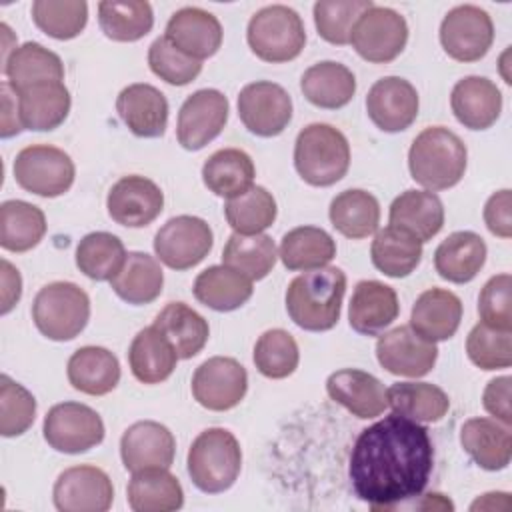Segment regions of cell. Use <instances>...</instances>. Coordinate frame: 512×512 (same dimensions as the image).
<instances>
[{
	"label": "cell",
	"instance_id": "cell-1",
	"mask_svg": "<svg viewBox=\"0 0 512 512\" xmlns=\"http://www.w3.org/2000/svg\"><path fill=\"white\" fill-rule=\"evenodd\" d=\"M434 466L428 430L400 414L364 428L350 454L348 476L354 494L372 510H392L420 496Z\"/></svg>",
	"mask_w": 512,
	"mask_h": 512
},
{
	"label": "cell",
	"instance_id": "cell-2",
	"mask_svg": "<svg viewBox=\"0 0 512 512\" xmlns=\"http://www.w3.org/2000/svg\"><path fill=\"white\" fill-rule=\"evenodd\" d=\"M346 274L336 266L302 272L286 288L290 320L308 332H326L340 320Z\"/></svg>",
	"mask_w": 512,
	"mask_h": 512
},
{
	"label": "cell",
	"instance_id": "cell-3",
	"mask_svg": "<svg viewBox=\"0 0 512 512\" xmlns=\"http://www.w3.org/2000/svg\"><path fill=\"white\" fill-rule=\"evenodd\" d=\"M466 160V144L444 126L424 128L408 150L412 180L430 192L456 186L466 172Z\"/></svg>",
	"mask_w": 512,
	"mask_h": 512
},
{
	"label": "cell",
	"instance_id": "cell-4",
	"mask_svg": "<svg viewBox=\"0 0 512 512\" xmlns=\"http://www.w3.org/2000/svg\"><path fill=\"white\" fill-rule=\"evenodd\" d=\"M294 166L300 178L310 186H332L348 172L350 144L346 136L330 124H308L296 136Z\"/></svg>",
	"mask_w": 512,
	"mask_h": 512
},
{
	"label": "cell",
	"instance_id": "cell-5",
	"mask_svg": "<svg viewBox=\"0 0 512 512\" xmlns=\"http://www.w3.org/2000/svg\"><path fill=\"white\" fill-rule=\"evenodd\" d=\"M188 474L194 486L206 494L228 490L242 468V450L236 436L226 428L200 432L188 450Z\"/></svg>",
	"mask_w": 512,
	"mask_h": 512
},
{
	"label": "cell",
	"instance_id": "cell-6",
	"mask_svg": "<svg viewBox=\"0 0 512 512\" xmlns=\"http://www.w3.org/2000/svg\"><path fill=\"white\" fill-rule=\"evenodd\" d=\"M90 298L74 282H52L38 290L32 320L42 336L56 342L76 338L88 324Z\"/></svg>",
	"mask_w": 512,
	"mask_h": 512
},
{
	"label": "cell",
	"instance_id": "cell-7",
	"mask_svg": "<svg viewBox=\"0 0 512 512\" xmlns=\"http://www.w3.org/2000/svg\"><path fill=\"white\" fill-rule=\"evenodd\" d=\"M246 40L260 60L280 64L300 56L306 44V30L296 10L272 4L250 18Z\"/></svg>",
	"mask_w": 512,
	"mask_h": 512
},
{
	"label": "cell",
	"instance_id": "cell-8",
	"mask_svg": "<svg viewBox=\"0 0 512 512\" xmlns=\"http://www.w3.org/2000/svg\"><path fill=\"white\" fill-rule=\"evenodd\" d=\"M74 176L72 158L62 148L50 144L26 146L14 160V180L18 186L42 198H56L68 192Z\"/></svg>",
	"mask_w": 512,
	"mask_h": 512
},
{
	"label": "cell",
	"instance_id": "cell-9",
	"mask_svg": "<svg viewBox=\"0 0 512 512\" xmlns=\"http://www.w3.org/2000/svg\"><path fill=\"white\" fill-rule=\"evenodd\" d=\"M408 24L404 16L386 6L368 8L352 28V48L372 64H388L404 50Z\"/></svg>",
	"mask_w": 512,
	"mask_h": 512
},
{
	"label": "cell",
	"instance_id": "cell-10",
	"mask_svg": "<svg viewBox=\"0 0 512 512\" xmlns=\"http://www.w3.org/2000/svg\"><path fill=\"white\" fill-rule=\"evenodd\" d=\"M44 440L64 454H80L104 440V422L96 410L80 402H62L44 418Z\"/></svg>",
	"mask_w": 512,
	"mask_h": 512
},
{
	"label": "cell",
	"instance_id": "cell-11",
	"mask_svg": "<svg viewBox=\"0 0 512 512\" xmlns=\"http://www.w3.org/2000/svg\"><path fill=\"white\" fill-rule=\"evenodd\" d=\"M214 234L198 216H174L154 236L158 260L172 270H188L200 264L212 250Z\"/></svg>",
	"mask_w": 512,
	"mask_h": 512
},
{
	"label": "cell",
	"instance_id": "cell-12",
	"mask_svg": "<svg viewBox=\"0 0 512 512\" xmlns=\"http://www.w3.org/2000/svg\"><path fill=\"white\" fill-rule=\"evenodd\" d=\"M494 42V24L486 10L474 4L452 8L440 24V44L458 62H476Z\"/></svg>",
	"mask_w": 512,
	"mask_h": 512
},
{
	"label": "cell",
	"instance_id": "cell-13",
	"mask_svg": "<svg viewBox=\"0 0 512 512\" xmlns=\"http://www.w3.org/2000/svg\"><path fill=\"white\" fill-rule=\"evenodd\" d=\"M238 116L252 134L272 138L290 124L292 98L280 84L258 80L240 90Z\"/></svg>",
	"mask_w": 512,
	"mask_h": 512
},
{
	"label": "cell",
	"instance_id": "cell-14",
	"mask_svg": "<svg viewBox=\"0 0 512 512\" xmlns=\"http://www.w3.org/2000/svg\"><path fill=\"white\" fill-rule=\"evenodd\" d=\"M248 390L246 368L228 356L204 360L192 376L194 400L214 412H224L242 402Z\"/></svg>",
	"mask_w": 512,
	"mask_h": 512
},
{
	"label": "cell",
	"instance_id": "cell-15",
	"mask_svg": "<svg viewBox=\"0 0 512 512\" xmlns=\"http://www.w3.org/2000/svg\"><path fill=\"white\" fill-rule=\"evenodd\" d=\"M228 98L214 88H202L190 94L178 112L176 136L182 148L202 150L226 126Z\"/></svg>",
	"mask_w": 512,
	"mask_h": 512
},
{
	"label": "cell",
	"instance_id": "cell-16",
	"mask_svg": "<svg viewBox=\"0 0 512 512\" xmlns=\"http://www.w3.org/2000/svg\"><path fill=\"white\" fill-rule=\"evenodd\" d=\"M52 496L60 512H106L114 500V486L102 468L80 464L58 476Z\"/></svg>",
	"mask_w": 512,
	"mask_h": 512
},
{
	"label": "cell",
	"instance_id": "cell-17",
	"mask_svg": "<svg viewBox=\"0 0 512 512\" xmlns=\"http://www.w3.org/2000/svg\"><path fill=\"white\" fill-rule=\"evenodd\" d=\"M376 358L394 376L420 378L434 368L438 348L436 342L424 340L410 326H398L378 338Z\"/></svg>",
	"mask_w": 512,
	"mask_h": 512
},
{
	"label": "cell",
	"instance_id": "cell-18",
	"mask_svg": "<svg viewBox=\"0 0 512 512\" xmlns=\"http://www.w3.org/2000/svg\"><path fill=\"white\" fill-rule=\"evenodd\" d=\"M106 208L110 218L128 228H142L154 222L164 208V194L150 178L132 174L112 184Z\"/></svg>",
	"mask_w": 512,
	"mask_h": 512
},
{
	"label": "cell",
	"instance_id": "cell-19",
	"mask_svg": "<svg viewBox=\"0 0 512 512\" xmlns=\"http://www.w3.org/2000/svg\"><path fill=\"white\" fill-rule=\"evenodd\" d=\"M418 106L416 88L400 76L376 80L366 96V112L382 132H402L412 126Z\"/></svg>",
	"mask_w": 512,
	"mask_h": 512
},
{
	"label": "cell",
	"instance_id": "cell-20",
	"mask_svg": "<svg viewBox=\"0 0 512 512\" xmlns=\"http://www.w3.org/2000/svg\"><path fill=\"white\" fill-rule=\"evenodd\" d=\"M176 440L172 432L154 420H140L126 428L120 438V456L126 470L170 468L174 462Z\"/></svg>",
	"mask_w": 512,
	"mask_h": 512
},
{
	"label": "cell",
	"instance_id": "cell-21",
	"mask_svg": "<svg viewBox=\"0 0 512 512\" xmlns=\"http://www.w3.org/2000/svg\"><path fill=\"white\" fill-rule=\"evenodd\" d=\"M164 36L186 56L194 60L210 58L222 46V24L220 20L196 6H186L176 10L168 24Z\"/></svg>",
	"mask_w": 512,
	"mask_h": 512
},
{
	"label": "cell",
	"instance_id": "cell-22",
	"mask_svg": "<svg viewBox=\"0 0 512 512\" xmlns=\"http://www.w3.org/2000/svg\"><path fill=\"white\" fill-rule=\"evenodd\" d=\"M116 112L134 136L160 138L168 124V100L152 84L136 82L116 98Z\"/></svg>",
	"mask_w": 512,
	"mask_h": 512
},
{
	"label": "cell",
	"instance_id": "cell-23",
	"mask_svg": "<svg viewBox=\"0 0 512 512\" xmlns=\"http://www.w3.org/2000/svg\"><path fill=\"white\" fill-rule=\"evenodd\" d=\"M398 312L400 304L392 286L378 280H362L352 292L348 322L358 334L378 336L398 318Z\"/></svg>",
	"mask_w": 512,
	"mask_h": 512
},
{
	"label": "cell",
	"instance_id": "cell-24",
	"mask_svg": "<svg viewBox=\"0 0 512 512\" xmlns=\"http://www.w3.org/2000/svg\"><path fill=\"white\" fill-rule=\"evenodd\" d=\"M326 392L336 404L362 420L380 416L388 406L384 384L376 376L356 368H344L330 374Z\"/></svg>",
	"mask_w": 512,
	"mask_h": 512
},
{
	"label": "cell",
	"instance_id": "cell-25",
	"mask_svg": "<svg viewBox=\"0 0 512 512\" xmlns=\"http://www.w3.org/2000/svg\"><path fill=\"white\" fill-rule=\"evenodd\" d=\"M450 106L464 128L486 130L502 112V94L492 80L484 76H466L454 84Z\"/></svg>",
	"mask_w": 512,
	"mask_h": 512
},
{
	"label": "cell",
	"instance_id": "cell-26",
	"mask_svg": "<svg viewBox=\"0 0 512 512\" xmlns=\"http://www.w3.org/2000/svg\"><path fill=\"white\" fill-rule=\"evenodd\" d=\"M16 98L20 124L26 130H54L66 120L70 112V92L64 86V82H38L18 90Z\"/></svg>",
	"mask_w": 512,
	"mask_h": 512
},
{
	"label": "cell",
	"instance_id": "cell-27",
	"mask_svg": "<svg viewBox=\"0 0 512 512\" xmlns=\"http://www.w3.org/2000/svg\"><path fill=\"white\" fill-rule=\"evenodd\" d=\"M462 320L460 298L444 288H430L422 292L410 314V328L428 342L450 340Z\"/></svg>",
	"mask_w": 512,
	"mask_h": 512
},
{
	"label": "cell",
	"instance_id": "cell-28",
	"mask_svg": "<svg viewBox=\"0 0 512 512\" xmlns=\"http://www.w3.org/2000/svg\"><path fill=\"white\" fill-rule=\"evenodd\" d=\"M464 452L484 470L496 472L510 464L512 436L510 426L490 418H470L460 428Z\"/></svg>",
	"mask_w": 512,
	"mask_h": 512
},
{
	"label": "cell",
	"instance_id": "cell-29",
	"mask_svg": "<svg viewBox=\"0 0 512 512\" xmlns=\"http://www.w3.org/2000/svg\"><path fill=\"white\" fill-rule=\"evenodd\" d=\"M388 220L424 244L442 230L444 206L430 190H406L390 204Z\"/></svg>",
	"mask_w": 512,
	"mask_h": 512
},
{
	"label": "cell",
	"instance_id": "cell-30",
	"mask_svg": "<svg viewBox=\"0 0 512 512\" xmlns=\"http://www.w3.org/2000/svg\"><path fill=\"white\" fill-rule=\"evenodd\" d=\"M486 262V244L484 240L470 230L452 232L434 252V268L440 278L466 284L476 278Z\"/></svg>",
	"mask_w": 512,
	"mask_h": 512
},
{
	"label": "cell",
	"instance_id": "cell-31",
	"mask_svg": "<svg viewBox=\"0 0 512 512\" xmlns=\"http://www.w3.org/2000/svg\"><path fill=\"white\" fill-rule=\"evenodd\" d=\"M128 506L134 512H172L182 508L184 492L168 468L152 466L132 472L126 488Z\"/></svg>",
	"mask_w": 512,
	"mask_h": 512
},
{
	"label": "cell",
	"instance_id": "cell-32",
	"mask_svg": "<svg viewBox=\"0 0 512 512\" xmlns=\"http://www.w3.org/2000/svg\"><path fill=\"white\" fill-rule=\"evenodd\" d=\"M128 362L138 382L160 384L174 372L178 354L168 338L152 324L134 336L128 348Z\"/></svg>",
	"mask_w": 512,
	"mask_h": 512
},
{
	"label": "cell",
	"instance_id": "cell-33",
	"mask_svg": "<svg viewBox=\"0 0 512 512\" xmlns=\"http://www.w3.org/2000/svg\"><path fill=\"white\" fill-rule=\"evenodd\" d=\"M66 374L72 388L90 396H104L116 388L120 364L118 358L102 346H82L70 356Z\"/></svg>",
	"mask_w": 512,
	"mask_h": 512
},
{
	"label": "cell",
	"instance_id": "cell-34",
	"mask_svg": "<svg viewBox=\"0 0 512 512\" xmlns=\"http://www.w3.org/2000/svg\"><path fill=\"white\" fill-rule=\"evenodd\" d=\"M300 90L310 104L326 110H338L352 100L356 92V78L344 64L324 60L302 74Z\"/></svg>",
	"mask_w": 512,
	"mask_h": 512
},
{
	"label": "cell",
	"instance_id": "cell-35",
	"mask_svg": "<svg viewBox=\"0 0 512 512\" xmlns=\"http://www.w3.org/2000/svg\"><path fill=\"white\" fill-rule=\"evenodd\" d=\"M192 292L200 304L216 312H232L250 300L254 288L250 278L220 264L202 270L194 280Z\"/></svg>",
	"mask_w": 512,
	"mask_h": 512
},
{
	"label": "cell",
	"instance_id": "cell-36",
	"mask_svg": "<svg viewBox=\"0 0 512 512\" xmlns=\"http://www.w3.org/2000/svg\"><path fill=\"white\" fill-rule=\"evenodd\" d=\"M256 168L240 148H222L208 156L202 166L204 186L220 198H236L254 186Z\"/></svg>",
	"mask_w": 512,
	"mask_h": 512
},
{
	"label": "cell",
	"instance_id": "cell-37",
	"mask_svg": "<svg viewBox=\"0 0 512 512\" xmlns=\"http://www.w3.org/2000/svg\"><path fill=\"white\" fill-rule=\"evenodd\" d=\"M154 326L174 346L178 358H194L208 342L210 328L204 316L184 302L166 304L154 318Z\"/></svg>",
	"mask_w": 512,
	"mask_h": 512
},
{
	"label": "cell",
	"instance_id": "cell-38",
	"mask_svg": "<svg viewBox=\"0 0 512 512\" xmlns=\"http://www.w3.org/2000/svg\"><path fill=\"white\" fill-rule=\"evenodd\" d=\"M2 74L6 82L18 92L38 82L64 80V64L58 54L44 48L38 42H26L16 46L8 60L2 64Z\"/></svg>",
	"mask_w": 512,
	"mask_h": 512
},
{
	"label": "cell",
	"instance_id": "cell-39",
	"mask_svg": "<svg viewBox=\"0 0 512 512\" xmlns=\"http://www.w3.org/2000/svg\"><path fill=\"white\" fill-rule=\"evenodd\" d=\"M164 286L160 262L146 252H128L124 266L110 280V288L128 304L142 306L154 302Z\"/></svg>",
	"mask_w": 512,
	"mask_h": 512
},
{
	"label": "cell",
	"instance_id": "cell-40",
	"mask_svg": "<svg viewBox=\"0 0 512 512\" xmlns=\"http://www.w3.org/2000/svg\"><path fill=\"white\" fill-rule=\"evenodd\" d=\"M372 264L390 278H404L422 260V242L402 228L386 226L376 232L370 246Z\"/></svg>",
	"mask_w": 512,
	"mask_h": 512
},
{
	"label": "cell",
	"instance_id": "cell-41",
	"mask_svg": "<svg viewBox=\"0 0 512 512\" xmlns=\"http://www.w3.org/2000/svg\"><path fill=\"white\" fill-rule=\"evenodd\" d=\"M386 402L414 422H438L450 408L448 394L430 382H396L386 390Z\"/></svg>",
	"mask_w": 512,
	"mask_h": 512
},
{
	"label": "cell",
	"instance_id": "cell-42",
	"mask_svg": "<svg viewBox=\"0 0 512 512\" xmlns=\"http://www.w3.org/2000/svg\"><path fill=\"white\" fill-rule=\"evenodd\" d=\"M278 256L288 270L324 268L336 256L334 238L316 226H298L282 236Z\"/></svg>",
	"mask_w": 512,
	"mask_h": 512
},
{
	"label": "cell",
	"instance_id": "cell-43",
	"mask_svg": "<svg viewBox=\"0 0 512 512\" xmlns=\"http://www.w3.org/2000/svg\"><path fill=\"white\" fill-rule=\"evenodd\" d=\"M332 226L346 238H368L378 230L380 204L366 190H344L330 202L328 210Z\"/></svg>",
	"mask_w": 512,
	"mask_h": 512
},
{
	"label": "cell",
	"instance_id": "cell-44",
	"mask_svg": "<svg viewBox=\"0 0 512 512\" xmlns=\"http://www.w3.org/2000/svg\"><path fill=\"white\" fill-rule=\"evenodd\" d=\"M46 234L44 212L24 200H6L0 206V246L10 252H28Z\"/></svg>",
	"mask_w": 512,
	"mask_h": 512
},
{
	"label": "cell",
	"instance_id": "cell-45",
	"mask_svg": "<svg viewBox=\"0 0 512 512\" xmlns=\"http://www.w3.org/2000/svg\"><path fill=\"white\" fill-rule=\"evenodd\" d=\"M98 24L114 42H136L152 30L154 12L144 0H104L98 4Z\"/></svg>",
	"mask_w": 512,
	"mask_h": 512
},
{
	"label": "cell",
	"instance_id": "cell-46",
	"mask_svg": "<svg viewBox=\"0 0 512 512\" xmlns=\"http://www.w3.org/2000/svg\"><path fill=\"white\" fill-rule=\"evenodd\" d=\"M122 240L110 232H90L76 246V266L92 280H112L126 262Z\"/></svg>",
	"mask_w": 512,
	"mask_h": 512
},
{
	"label": "cell",
	"instance_id": "cell-47",
	"mask_svg": "<svg viewBox=\"0 0 512 512\" xmlns=\"http://www.w3.org/2000/svg\"><path fill=\"white\" fill-rule=\"evenodd\" d=\"M276 258L274 240L266 234L242 236L234 232L222 250V264L238 270L250 280L266 278L272 272Z\"/></svg>",
	"mask_w": 512,
	"mask_h": 512
},
{
	"label": "cell",
	"instance_id": "cell-48",
	"mask_svg": "<svg viewBox=\"0 0 512 512\" xmlns=\"http://www.w3.org/2000/svg\"><path fill=\"white\" fill-rule=\"evenodd\" d=\"M276 200L274 196L262 188L252 186L244 194L230 198L224 204V214L230 228L242 236L262 234L276 220Z\"/></svg>",
	"mask_w": 512,
	"mask_h": 512
},
{
	"label": "cell",
	"instance_id": "cell-49",
	"mask_svg": "<svg viewBox=\"0 0 512 512\" xmlns=\"http://www.w3.org/2000/svg\"><path fill=\"white\" fill-rule=\"evenodd\" d=\"M32 20L50 38L72 40L86 28L88 4L84 0H36Z\"/></svg>",
	"mask_w": 512,
	"mask_h": 512
},
{
	"label": "cell",
	"instance_id": "cell-50",
	"mask_svg": "<svg viewBox=\"0 0 512 512\" xmlns=\"http://www.w3.org/2000/svg\"><path fill=\"white\" fill-rule=\"evenodd\" d=\"M300 360L294 336L282 328L266 330L254 346V364L266 378L280 380L290 376Z\"/></svg>",
	"mask_w": 512,
	"mask_h": 512
},
{
	"label": "cell",
	"instance_id": "cell-51",
	"mask_svg": "<svg viewBox=\"0 0 512 512\" xmlns=\"http://www.w3.org/2000/svg\"><path fill=\"white\" fill-rule=\"evenodd\" d=\"M372 0H322L314 4V24L320 34L330 44H350L352 28L358 18L372 8Z\"/></svg>",
	"mask_w": 512,
	"mask_h": 512
},
{
	"label": "cell",
	"instance_id": "cell-52",
	"mask_svg": "<svg viewBox=\"0 0 512 512\" xmlns=\"http://www.w3.org/2000/svg\"><path fill=\"white\" fill-rule=\"evenodd\" d=\"M466 354L482 370H500L512 364V332L478 322L466 338Z\"/></svg>",
	"mask_w": 512,
	"mask_h": 512
},
{
	"label": "cell",
	"instance_id": "cell-53",
	"mask_svg": "<svg viewBox=\"0 0 512 512\" xmlns=\"http://www.w3.org/2000/svg\"><path fill=\"white\" fill-rule=\"evenodd\" d=\"M36 416L34 396L10 376H0V434L6 438L24 434Z\"/></svg>",
	"mask_w": 512,
	"mask_h": 512
},
{
	"label": "cell",
	"instance_id": "cell-54",
	"mask_svg": "<svg viewBox=\"0 0 512 512\" xmlns=\"http://www.w3.org/2000/svg\"><path fill=\"white\" fill-rule=\"evenodd\" d=\"M148 66L164 82L172 86L190 84L202 70V62L180 52L166 36L156 38L148 48Z\"/></svg>",
	"mask_w": 512,
	"mask_h": 512
},
{
	"label": "cell",
	"instance_id": "cell-55",
	"mask_svg": "<svg viewBox=\"0 0 512 512\" xmlns=\"http://www.w3.org/2000/svg\"><path fill=\"white\" fill-rule=\"evenodd\" d=\"M510 274L492 276L478 296L480 320L496 330L512 332V312H510Z\"/></svg>",
	"mask_w": 512,
	"mask_h": 512
},
{
	"label": "cell",
	"instance_id": "cell-56",
	"mask_svg": "<svg viewBox=\"0 0 512 512\" xmlns=\"http://www.w3.org/2000/svg\"><path fill=\"white\" fill-rule=\"evenodd\" d=\"M512 194L508 188L494 192L486 206H484V222L488 230L498 238H510L512 236Z\"/></svg>",
	"mask_w": 512,
	"mask_h": 512
},
{
	"label": "cell",
	"instance_id": "cell-57",
	"mask_svg": "<svg viewBox=\"0 0 512 512\" xmlns=\"http://www.w3.org/2000/svg\"><path fill=\"white\" fill-rule=\"evenodd\" d=\"M510 376L494 378L486 384L482 394V404L488 414H492L498 422L510 426L512 414H510Z\"/></svg>",
	"mask_w": 512,
	"mask_h": 512
},
{
	"label": "cell",
	"instance_id": "cell-58",
	"mask_svg": "<svg viewBox=\"0 0 512 512\" xmlns=\"http://www.w3.org/2000/svg\"><path fill=\"white\" fill-rule=\"evenodd\" d=\"M22 128L18 116V98L14 88L8 82H2V138H10L18 134Z\"/></svg>",
	"mask_w": 512,
	"mask_h": 512
},
{
	"label": "cell",
	"instance_id": "cell-59",
	"mask_svg": "<svg viewBox=\"0 0 512 512\" xmlns=\"http://www.w3.org/2000/svg\"><path fill=\"white\" fill-rule=\"evenodd\" d=\"M0 268H2V310L0 312L8 314L14 308V304L20 300L22 278L8 260H2Z\"/></svg>",
	"mask_w": 512,
	"mask_h": 512
}]
</instances>
